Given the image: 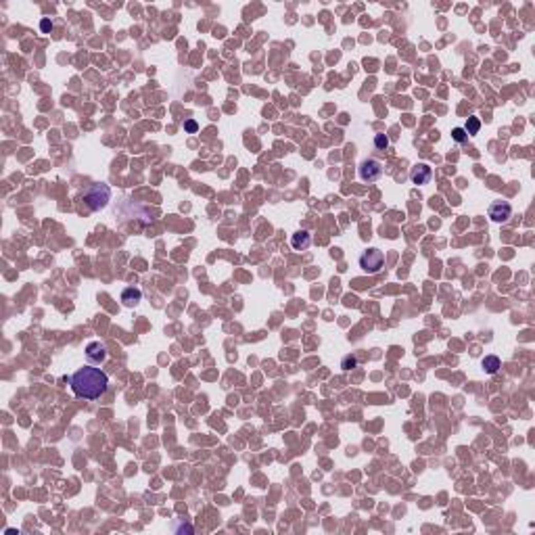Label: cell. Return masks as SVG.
I'll list each match as a JSON object with an SVG mask.
<instances>
[{"label":"cell","instance_id":"cell-1","mask_svg":"<svg viewBox=\"0 0 535 535\" xmlns=\"http://www.w3.org/2000/svg\"><path fill=\"white\" fill-rule=\"evenodd\" d=\"M71 389L78 397L84 399H99L101 395H105L107 387H109V376L101 370V368H92V366H84L80 368L73 376H71Z\"/></svg>","mask_w":535,"mask_h":535},{"label":"cell","instance_id":"cell-2","mask_svg":"<svg viewBox=\"0 0 535 535\" xmlns=\"http://www.w3.org/2000/svg\"><path fill=\"white\" fill-rule=\"evenodd\" d=\"M109 199H111V188L107 184H103V182L92 184L88 191L84 193V201H86L88 209H92V211H99V209L107 207Z\"/></svg>","mask_w":535,"mask_h":535},{"label":"cell","instance_id":"cell-3","mask_svg":"<svg viewBox=\"0 0 535 535\" xmlns=\"http://www.w3.org/2000/svg\"><path fill=\"white\" fill-rule=\"evenodd\" d=\"M385 266V255L379 249H368L360 255V268L366 274H379Z\"/></svg>","mask_w":535,"mask_h":535},{"label":"cell","instance_id":"cell-4","mask_svg":"<svg viewBox=\"0 0 535 535\" xmlns=\"http://www.w3.org/2000/svg\"><path fill=\"white\" fill-rule=\"evenodd\" d=\"M487 215L497 224H506L508 219L512 217V205L506 201H493L487 209Z\"/></svg>","mask_w":535,"mask_h":535},{"label":"cell","instance_id":"cell-5","mask_svg":"<svg viewBox=\"0 0 535 535\" xmlns=\"http://www.w3.org/2000/svg\"><path fill=\"white\" fill-rule=\"evenodd\" d=\"M358 174H360V180H364V182H374V180H379V178L383 176V165L376 161V159H366V161L360 163Z\"/></svg>","mask_w":535,"mask_h":535},{"label":"cell","instance_id":"cell-6","mask_svg":"<svg viewBox=\"0 0 535 535\" xmlns=\"http://www.w3.org/2000/svg\"><path fill=\"white\" fill-rule=\"evenodd\" d=\"M107 347L101 343V341H92V343H88L86 345V358H88V362H92V364H103L105 360H107Z\"/></svg>","mask_w":535,"mask_h":535},{"label":"cell","instance_id":"cell-7","mask_svg":"<svg viewBox=\"0 0 535 535\" xmlns=\"http://www.w3.org/2000/svg\"><path fill=\"white\" fill-rule=\"evenodd\" d=\"M431 178H433V170H431V165H427V163H416V165L410 170V180H412V184L422 186V184H429Z\"/></svg>","mask_w":535,"mask_h":535},{"label":"cell","instance_id":"cell-8","mask_svg":"<svg viewBox=\"0 0 535 535\" xmlns=\"http://www.w3.org/2000/svg\"><path fill=\"white\" fill-rule=\"evenodd\" d=\"M309 245H311V234L307 230H299V232H295L291 236V247L295 251H305Z\"/></svg>","mask_w":535,"mask_h":535},{"label":"cell","instance_id":"cell-9","mask_svg":"<svg viewBox=\"0 0 535 535\" xmlns=\"http://www.w3.org/2000/svg\"><path fill=\"white\" fill-rule=\"evenodd\" d=\"M140 299H142V293H140V289H136V287H128V289L121 293V301H123V305H128V307L138 305Z\"/></svg>","mask_w":535,"mask_h":535},{"label":"cell","instance_id":"cell-10","mask_svg":"<svg viewBox=\"0 0 535 535\" xmlns=\"http://www.w3.org/2000/svg\"><path fill=\"white\" fill-rule=\"evenodd\" d=\"M481 366L485 368V372H487V374H495V372L502 368V362H500V358H497V356H485V358H483V362H481Z\"/></svg>","mask_w":535,"mask_h":535},{"label":"cell","instance_id":"cell-11","mask_svg":"<svg viewBox=\"0 0 535 535\" xmlns=\"http://www.w3.org/2000/svg\"><path fill=\"white\" fill-rule=\"evenodd\" d=\"M479 130H481V121L477 117H468V121L464 125V132L468 136H475V134H479Z\"/></svg>","mask_w":535,"mask_h":535},{"label":"cell","instance_id":"cell-12","mask_svg":"<svg viewBox=\"0 0 535 535\" xmlns=\"http://www.w3.org/2000/svg\"><path fill=\"white\" fill-rule=\"evenodd\" d=\"M374 146H376V151H387L389 149V138L385 134H376L374 136Z\"/></svg>","mask_w":535,"mask_h":535},{"label":"cell","instance_id":"cell-13","mask_svg":"<svg viewBox=\"0 0 535 535\" xmlns=\"http://www.w3.org/2000/svg\"><path fill=\"white\" fill-rule=\"evenodd\" d=\"M452 138H454L456 142H466V140H468V134L464 132V128H454V130H452Z\"/></svg>","mask_w":535,"mask_h":535},{"label":"cell","instance_id":"cell-14","mask_svg":"<svg viewBox=\"0 0 535 535\" xmlns=\"http://www.w3.org/2000/svg\"><path fill=\"white\" fill-rule=\"evenodd\" d=\"M356 364H358V360H356L354 356H347V358H343V362H341V368H345V370H352V368H356Z\"/></svg>","mask_w":535,"mask_h":535},{"label":"cell","instance_id":"cell-15","mask_svg":"<svg viewBox=\"0 0 535 535\" xmlns=\"http://www.w3.org/2000/svg\"><path fill=\"white\" fill-rule=\"evenodd\" d=\"M184 130H186L188 134H195V132L199 130V125H197V121H195V119H188V121L184 123Z\"/></svg>","mask_w":535,"mask_h":535},{"label":"cell","instance_id":"cell-16","mask_svg":"<svg viewBox=\"0 0 535 535\" xmlns=\"http://www.w3.org/2000/svg\"><path fill=\"white\" fill-rule=\"evenodd\" d=\"M40 29L44 31V34H50V31H52V21L50 19H42L40 21Z\"/></svg>","mask_w":535,"mask_h":535},{"label":"cell","instance_id":"cell-17","mask_svg":"<svg viewBox=\"0 0 535 535\" xmlns=\"http://www.w3.org/2000/svg\"><path fill=\"white\" fill-rule=\"evenodd\" d=\"M180 531H186V533H193V527H191V525H182V527H180Z\"/></svg>","mask_w":535,"mask_h":535}]
</instances>
